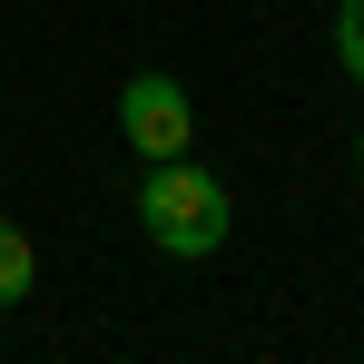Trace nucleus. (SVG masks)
<instances>
[{
	"instance_id": "nucleus-2",
	"label": "nucleus",
	"mask_w": 364,
	"mask_h": 364,
	"mask_svg": "<svg viewBox=\"0 0 364 364\" xmlns=\"http://www.w3.org/2000/svg\"><path fill=\"white\" fill-rule=\"evenodd\" d=\"M119 128L138 158H187V138H197V109H187V89L168 79V69H138L119 89Z\"/></svg>"
},
{
	"instance_id": "nucleus-3",
	"label": "nucleus",
	"mask_w": 364,
	"mask_h": 364,
	"mask_svg": "<svg viewBox=\"0 0 364 364\" xmlns=\"http://www.w3.org/2000/svg\"><path fill=\"white\" fill-rule=\"evenodd\" d=\"M30 286H40V256H30V237L0 217V305H20Z\"/></svg>"
},
{
	"instance_id": "nucleus-1",
	"label": "nucleus",
	"mask_w": 364,
	"mask_h": 364,
	"mask_svg": "<svg viewBox=\"0 0 364 364\" xmlns=\"http://www.w3.org/2000/svg\"><path fill=\"white\" fill-rule=\"evenodd\" d=\"M138 227H148L158 256H217L227 227H237V197H227V178H207L197 158H148Z\"/></svg>"
},
{
	"instance_id": "nucleus-5",
	"label": "nucleus",
	"mask_w": 364,
	"mask_h": 364,
	"mask_svg": "<svg viewBox=\"0 0 364 364\" xmlns=\"http://www.w3.org/2000/svg\"><path fill=\"white\" fill-rule=\"evenodd\" d=\"M355 158H364V128H355Z\"/></svg>"
},
{
	"instance_id": "nucleus-4",
	"label": "nucleus",
	"mask_w": 364,
	"mask_h": 364,
	"mask_svg": "<svg viewBox=\"0 0 364 364\" xmlns=\"http://www.w3.org/2000/svg\"><path fill=\"white\" fill-rule=\"evenodd\" d=\"M335 60L364 79V0H335Z\"/></svg>"
}]
</instances>
